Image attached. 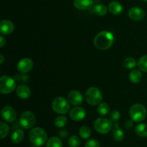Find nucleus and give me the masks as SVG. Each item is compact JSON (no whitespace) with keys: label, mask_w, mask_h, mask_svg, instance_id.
Instances as JSON below:
<instances>
[{"label":"nucleus","mask_w":147,"mask_h":147,"mask_svg":"<svg viewBox=\"0 0 147 147\" xmlns=\"http://www.w3.org/2000/svg\"><path fill=\"white\" fill-rule=\"evenodd\" d=\"M114 42V36L111 32L102 31L96 34L94 45L100 50H106L111 47Z\"/></svg>","instance_id":"1"},{"label":"nucleus","mask_w":147,"mask_h":147,"mask_svg":"<svg viewBox=\"0 0 147 147\" xmlns=\"http://www.w3.org/2000/svg\"><path fill=\"white\" fill-rule=\"evenodd\" d=\"M29 139L33 146L39 147L45 144L47 139V135L44 129L40 127H35L30 131Z\"/></svg>","instance_id":"2"},{"label":"nucleus","mask_w":147,"mask_h":147,"mask_svg":"<svg viewBox=\"0 0 147 147\" xmlns=\"http://www.w3.org/2000/svg\"><path fill=\"white\" fill-rule=\"evenodd\" d=\"M86 100L88 104L91 106H97L103 100V95L98 88L91 87L88 89L85 94Z\"/></svg>","instance_id":"3"},{"label":"nucleus","mask_w":147,"mask_h":147,"mask_svg":"<svg viewBox=\"0 0 147 147\" xmlns=\"http://www.w3.org/2000/svg\"><path fill=\"white\" fill-rule=\"evenodd\" d=\"M146 109L144 106L139 103H136L131 106L129 114L131 120L134 122H141L145 119L146 116Z\"/></svg>","instance_id":"4"},{"label":"nucleus","mask_w":147,"mask_h":147,"mask_svg":"<svg viewBox=\"0 0 147 147\" xmlns=\"http://www.w3.org/2000/svg\"><path fill=\"white\" fill-rule=\"evenodd\" d=\"M52 108L55 113L61 115L67 113L70 109L68 100H66L63 97H57L55 98L52 103Z\"/></svg>","instance_id":"5"},{"label":"nucleus","mask_w":147,"mask_h":147,"mask_svg":"<svg viewBox=\"0 0 147 147\" xmlns=\"http://www.w3.org/2000/svg\"><path fill=\"white\" fill-rule=\"evenodd\" d=\"M16 88V83L9 76H3L0 78V92L2 94H9Z\"/></svg>","instance_id":"6"},{"label":"nucleus","mask_w":147,"mask_h":147,"mask_svg":"<svg viewBox=\"0 0 147 147\" xmlns=\"http://www.w3.org/2000/svg\"><path fill=\"white\" fill-rule=\"evenodd\" d=\"M113 123L111 120L105 118H99L94 123V128L98 133L100 134H106L112 129Z\"/></svg>","instance_id":"7"},{"label":"nucleus","mask_w":147,"mask_h":147,"mask_svg":"<svg viewBox=\"0 0 147 147\" xmlns=\"http://www.w3.org/2000/svg\"><path fill=\"white\" fill-rule=\"evenodd\" d=\"M36 122V116L30 111H27L22 113L20 119V123L24 129H30L34 126Z\"/></svg>","instance_id":"8"},{"label":"nucleus","mask_w":147,"mask_h":147,"mask_svg":"<svg viewBox=\"0 0 147 147\" xmlns=\"http://www.w3.org/2000/svg\"><path fill=\"white\" fill-rule=\"evenodd\" d=\"M33 62L30 58H23L17 63V70L21 73H27L30 72L33 67Z\"/></svg>","instance_id":"9"},{"label":"nucleus","mask_w":147,"mask_h":147,"mask_svg":"<svg viewBox=\"0 0 147 147\" xmlns=\"http://www.w3.org/2000/svg\"><path fill=\"white\" fill-rule=\"evenodd\" d=\"M1 116L7 122H13L17 119V113L11 106H6L1 110Z\"/></svg>","instance_id":"10"},{"label":"nucleus","mask_w":147,"mask_h":147,"mask_svg":"<svg viewBox=\"0 0 147 147\" xmlns=\"http://www.w3.org/2000/svg\"><path fill=\"white\" fill-rule=\"evenodd\" d=\"M129 17L131 20H134V21H141V20H144L145 17V11L143 9L140 8V7H134L131 8L129 10Z\"/></svg>","instance_id":"11"},{"label":"nucleus","mask_w":147,"mask_h":147,"mask_svg":"<svg viewBox=\"0 0 147 147\" xmlns=\"http://www.w3.org/2000/svg\"><path fill=\"white\" fill-rule=\"evenodd\" d=\"M86 116V111L83 108L81 107H75L70 111V117L72 120L75 121H80L84 119Z\"/></svg>","instance_id":"12"},{"label":"nucleus","mask_w":147,"mask_h":147,"mask_svg":"<svg viewBox=\"0 0 147 147\" xmlns=\"http://www.w3.org/2000/svg\"><path fill=\"white\" fill-rule=\"evenodd\" d=\"M67 100L70 104L73 106H79L83 103V98L82 94L78 90H73L68 93Z\"/></svg>","instance_id":"13"},{"label":"nucleus","mask_w":147,"mask_h":147,"mask_svg":"<svg viewBox=\"0 0 147 147\" xmlns=\"http://www.w3.org/2000/svg\"><path fill=\"white\" fill-rule=\"evenodd\" d=\"M14 24L10 20H4L0 22V32L2 35L11 34L14 31Z\"/></svg>","instance_id":"14"},{"label":"nucleus","mask_w":147,"mask_h":147,"mask_svg":"<svg viewBox=\"0 0 147 147\" xmlns=\"http://www.w3.org/2000/svg\"><path fill=\"white\" fill-rule=\"evenodd\" d=\"M17 95L22 99H27L31 96V90L27 86L24 84L19 85L17 88Z\"/></svg>","instance_id":"15"},{"label":"nucleus","mask_w":147,"mask_h":147,"mask_svg":"<svg viewBox=\"0 0 147 147\" xmlns=\"http://www.w3.org/2000/svg\"><path fill=\"white\" fill-rule=\"evenodd\" d=\"M93 4V0H74L73 4L76 8L80 10H86L90 9Z\"/></svg>","instance_id":"16"},{"label":"nucleus","mask_w":147,"mask_h":147,"mask_svg":"<svg viewBox=\"0 0 147 147\" xmlns=\"http://www.w3.org/2000/svg\"><path fill=\"white\" fill-rule=\"evenodd\" d=\"M109 10L111 14L114 15H119L123 11V7L118 1H111L109 4Z\"/></svg>","instance_id":"17"},{"label":"nucleus","mask_w":147,"mask_h":147,"mask_svg":"<svg viewBox=\"0 0 147 147\" xmlns=\"http://www.w3.org/2000/svg\"><path fill=\"white\" fill-rule=\"evenodd\" d=\"M113 137L116 142H121L124 138V133L123 131L119 128V123L116 122L113 123Z\"/></svg>","instance_id":"18"},{"label":"nucleus","mask_w":147,"mask_h":147,"mask_svg":"<svg viewBox=\"0 0 147 147\" xmlns=\"http://www.w3.org/2000/svg\"><path fill=\"white\" fill-rule=\"evenodd\" d=\"M24 136V133L22 129H17L12 133L11 136V140L14 144H20L23 140Z\"/></svg>","instance_id":"19"},{"label":"nucleus","mask_w":147,"mask_h":147,"mask_svg":"<svg viewBox=\"0 0 147 147\" xmlns=\"http://www.w3.org/2000/svg\"><path fill=\"white\" fill-rule=\"evenodd\" d=\"M143 75L142 73L139 70H133L131 71L129 74V80L133 83H138L142 80Z\"/></svg>","instance_id":"20"},{"label":"nucleus","mask_w":147,"mask_h":147,"mask_svg":"<svg viewBox=\"0 0 147 147\" xmlns=\"http://www.w3.org/2000/svg\"><path fill=\"white\" fill-rule=\"evenodd\" d=\"M46 147H63V142L57 136H53L47 140Z\"/></svg>","instance_id":"21"},{"label":"nucleus","mask_w":147,"mask_h":147,"mask_svg":"<svg viewBox=\"0 0 147 147\" xmlns=\"http://www.w3.org/2000/svg\"><path fill=\"white\" fill-rule=\"evenodd\" d=\"M135 131L136 134L141 137H147V124L146 123H139L135 128Z\"/></svg>","instance_id":"22"},{"label":"nucleus","mask_w":147,"mask_h":147,"mask_svg":"<svg viewBox=\"0 0 147 147\" xmlns=\"http://www.w3.org/2000/svg\"><path fill=\"white\" fill-rule=\"evenodd\" d=\"M93 11L98 16H104L106 15L108 11V9L106 5L102 4H97L93 8Z\"/></svg>","instance_id":"23"},{"label":"nucleus","mask_w":147,"mask_h":147,"mask_svg":"<svg viewBox=\"0 0 147 147\" xmlns=\"http://www.w3.org/2000/svg\"><path fill=\"white\" fill-rule=\"evenodd\" d=\"M79 134L83 139H88L91 135V130L87 126H83L79 130Z\"/></svg>","instance_id":"24"},{"label":"nucleus","mask_w":147,"mask_h":147,"mask_svg":"<svg viewBox=\"0 0 147 147\" xmlns=\"http://www.w3.org/2000/svg\"><path fill=\"white\" fill-rule=\"evenodd\" d=\"M98 113L100 116H106L110 111V107L106 103H100L97 109Z\"/></svg>","instance_id":"25"},{"label":"nucleus","mask_w":147,"mask_h":147,"mask_svg":"<svg viewBox=\"0 0 147 147\" xmlns=\"http://www.w3.org/2000/svg\"><path fill=\"white\" fill-rule=\"evenodd\" d=\"M137 65L136 60L131 57H126L124 60H123V65L127 69H133Z\"/></svg>","instance_id":"26"},{"label":"nucleus","mask_w":147,"mask_h":147,"mask_svg":"<svg viewBox=\"0 0 147 147\" xmlns=\"http://www.w3.org/2000/svg\"><path fill=\"white\" fill-rule=\"evenodd\" d=\"M138 66L142 71L147 73V55L142 56L138 62Z\"/></svg>","instance_id":"27"},{"label":"nucleus","mask_w":147,"mask_h":147,"mask_svg":"<svg viewBox=\"0 0 147 147\" xmlns=\"http://www.w3.org/2000/svg\"><path fill=\"white\" fill-rule=\"evenodd\" d=\"M9 131V128L8 125L4 122H0V137L1 139L5 138L8 135Z\"/></svg>","instance_id":"28"},{"label":"nucleus","mask_w":147,"mask_h":147,"mask_svg":"<svg viewBox=\"0 0 147 147\" xmlns=\"http://www.w3.org/2000/svg\"><path fill=\"white\" fill-rule=\"evenodd\" d=\"M67 123V118L65 116H57L55 120V125L57 128H63Z\"/></svg>","instance_id":"29"},{"label":"nucleus","mask_w":147,"mask_h":147,"mask_svg":"<svg viewBox=\"0 0 147 147\" xmlns=\"http://www.w3.org/2000/svg\"><path fill=\"white\" fill-rule=\"evenodd\" d=\"M67 143L70 147H79L80 144V140L77 136H71L69 138Z\"/></svg>","instance_id":"30"},{"label":"nucleus","mask_w":147,"mask_h":147,"mask_svg":"<svg viewBox=\"0 0 147 147\" xmlns=\"http://www.w3.org/2000/svg\"><path fill=\"white\" fill-rule=\"evenodd\" d=\"M121 117V114L119 113V111H113L111 112V113L110 114V120L111 121L112 123H116V122L119 121V119Z\"/></svg>","instance_id":"31"},{"label":"nucleus","mask_w":147,"mask_h":147,"mask_svg":"<svg viewBox=\"0 0 147 147\" xmlns=\"http://www.w3.org/2000/svg\"><path fill=\"white\" fill-rule=\"evenodd\" d=\"M85 147H100V144L97 140L94 139H89L86 142Z\"/></svg>","instance_id":"32"},{"label":"nucleus","mask_w":147,"mask_h":147,"mask_svg":"<svg viewBox=\"0 0 147 147\" xmlns=\"http://www.w3.org/2000/svg\"><path fill=\"white\" fill-rule=\"evenodd\" d=\"M0 41H1V47H3L4 46V45L6 44V40L3 37L2 34L0 36Z\"/></svg>","instance_id":"33"},{"label":"nucleus","mask_w":147,"mask_h":147,"mask_svg":"<svg viewBox=\"0 0 147 147\" xmlns=\"http://www.w3.org/2000/svg\"><path fill=\"white\" fill-rule=\"evenodd\" d=\"M59 134H60V136H61V137L65 138L66 136L67 135V132L66 131V130H63V131H61L59 132Z\"/></svg>","instance_id":"34"},{"label":"nucleus","mask_w":147,"mask_h":147,"mask_svg":"<svg viewBox=\"0 0 147 147\" xmlns=\"http://www.w3.org/2000/svg\"><path fill=\"white\" fill-rule=\"evenodd\" d=\"M125 127L126 129H131V128L133 127V123H131V121H127L126 123H125Z\"/></svg>","instance_id":"35"},{"label":"nucleus","mask_w":147,"mask_h":147,"mask_svg":"<svg viewBox=\"0 0 147 147\" xmlns=\"http://www.w3.org/2000/svg\"><path fill=\"white\" fill-rule=\"evenodd\" d=\"M0 57H1V61H0V63H1V64H2V63H4V55H3L2 54H1V55H0Z\"/></svg>","instance_id":"36"},{"label":"nucleus","mask_w":147,"mask_h":147,"mask_svg":"<svg viewBox=\"0 0 147 147\" xmlns=\"http://www.w3.org/2000/svg\"><path fill=\"white\" fill-rule=\"evenodd\" d=\"M142 1H144V2H147V0H141Z\"/></svg>","instance_id":"37"},{"label":"nucleus","mask_w":147,"mask_h":147,"mask_svg":"<svg viewBox=\"0 0 147 147\" xmlns=\"http://www.w3.org/2000/svg\"><path fill=\"white\" fill-rule=\"evenodd\" d=\"M32 147H37V146H32Z\"/></svg>","instance_id":"38"}]
</instances>
